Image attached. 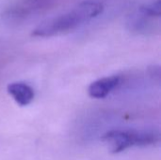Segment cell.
<instances>
[{
  "label": "cell",
  "mask_w": 161,
  "mask_h": 160,
  "mask_svg": "<svg viewBox=\"0 0 161 160\" xmlns=\"http://www.w3.org/2000/svg\"><path fill=\"white\" fill-rule=\"evenodd\" d=\"M102 11L103 6L98 2H82L72 10L43 22L33 30L32 35L35 37H51L68 32L97 17Z\"/></svg>",
  "instance_id": "1"
},
{
  "label": "cell",
  "mask_w": 161,
  "mask_h": 160,
  "mask_svg": "<svg viewBox=\"0 0 161 160\" xmlns=\"http://www.w3.org/2000/svg\"><path fill=\"white\" fill-rule=\"evenodd\" d=\"M103 141L108 145L112 154H119L131 147H145L155 145L159 141V134L146 130L116 129L107 132Z\"/></svg>",
  "instance_id": "2"
},
{
  "label": "cell",
  "mask_w": 161,
  "mask_h": 160,
  "mask_svg": "<svg viewBox=\"0 0 161 160\" xmlns=\"http://www.w3.org/2000/svg\"><path fill=\"white\" fill-rule=\"evenodd\" d=\"M121 82L119 75L102 77L93 81L88 89V93L92 98L103 99L107 97Z\"/></svg>",
  "instance_id": "3"
},
{
  "label": "cell",
  "mask_w": 161,
  "mask_h": 160,
  "mask_svg": "<svg viewBox=\"0 0 161 160\" xmlns=\"http://www.w3.org/2000/svg\"><path fill=\"white\" fill-rule=\"evenodd\" d=\"M8 93L21 107L28 106L35 97L34 90L25 82H13L8 85Z\"/></svg>",
  "instance_id": "4"
},
{
  "label": "cell",
  "mask_w": 161,
  "mask_h": 160,
  "mask_svg": "<svg viewBox=\"0 0 161 160\" xmlns=\"http://www.w3.org/2000/svg\"><path fill=\"white\" fill-rule=\"evenodd\" d=\"M141 11L147 16H160L161 12V2L160 0H158L155 3H152L150 5H146L141 8Z\"/></svg>",
  "instance_id": "5"
}]
</instances>
